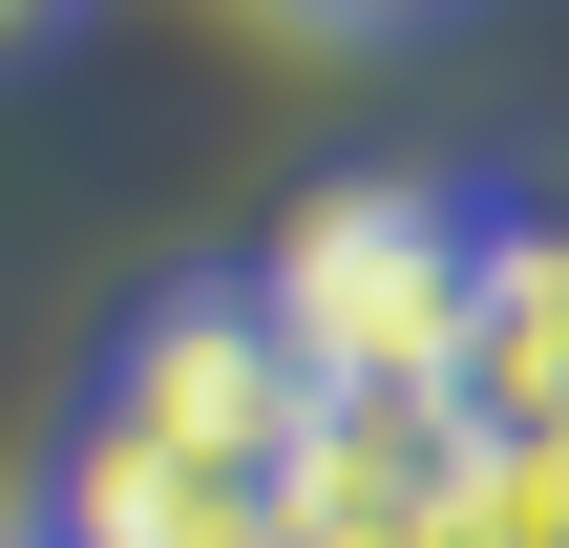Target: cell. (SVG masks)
Masks as SVG:
<instances>
[{
  "label": "cell",
  "instance_id": "1",
  "mask_svg": "<svg viewBox=\"0 0 569 548\" xmlns=\"http://www.w3.org/2000/svg\"><path fill=\"white\" fill-rule=\"evenodd\" d=\"M465 275H486V211H465L443 169H338V190L274 211L253 317H274V359H296L317 401H443Z\"/></svg>",
  "mask_w": 569,
  "mask_h": 548
},
{
  "label": "cell",
  "instance_id": "2",
  "mask_svg": "<svg viewBox=\"0 0 569 548\" xmlns=\"http://www.w3.org/2000/svg\"><path fill=\"white\" fill-rule=\"evenodd\" d=\"M84 422H127V444H169V465H232V486H274V465H296V422H317V380L274 359L253 275H169V296L106 338Z\"/></svg>",
  "mask_w": 569,
  "mask_h": 548
},
{
  "label": "cell",
  "instance_id": "3",
  "mask_svg": "<svg viewBox=\"0 0 569 548\" xmlns=\"http://www.w3.org/2000/svg\"><path fill=\"white\" fill-rule=\"evenodd\" d=\"M443 422H569V211H486L465 359H443Z\"/></svg>",
  "mask_w": 569,
  "mask_h": 548
},
{
  "label": "cell",
  "instance_id": "4",
  "mask_svg": "<svg viewBox=\"0 0 569 548\" xmlns=\"http://www.w3.org/2000/svg\"><path fill=\"white\" fill-rule=\"evenodd\" d=\"M422 548H569V422H443Z\"/></svg>",
  "mask_w": 569,
  "mask_h": 548
},
{
  "label": "cell",
  "instance_id": "5",
  "mask_svg": "<svg viewBox=\"0 0 569 548\" xmlns=\"http://www.w3.org/2000/svg\"><path fill=\"white\" fill-rule=\"evenodd\" d=\"M296 42H422V21H465V0H274Z\"/></svg>",
  "mask_w": 569,
  "mask_h": 548
},
{
  "label": "cell",
  "instance_id": "6",
  "mask_svg": "<svg viewBox=\"0 0 569 548\" xmlns=\"http://www.w3.org/2000/svg\"><path fill=\"white\" fill-rule=\"evenodd\" d=\"M63 21H84V0H0V84H21V63H42Z\"/></svg>",
  "mask_w": 569,
  "mask_h": 548
},
{
  "label": "cell",
  "instance_id": "7",
  "mask_svg": "<svg viewBox=\"0 0 569 548\" xmlns=\"http://www.w3.org/2000/svg\"><path fill=\"white\" fill-rule=\"evenodd\" d=\"M0 548H84V528H63V507H0Z\"/></svg>",
  "mask_w": 569,
  "mask_h": 548
}]
</instances>
